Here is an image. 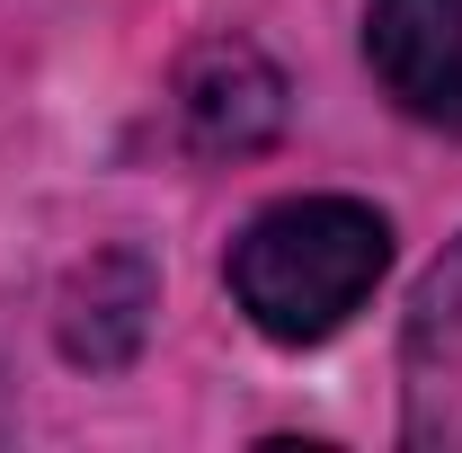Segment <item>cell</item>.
I'll return each instance as SVG.
<instances>
[{
  "instance_id": "7a4b0ae2",
  "label": "cell",
  "mask_w": 462,
  "mask_h": 453,
  "mask_svg": "<svg viewBox=\"0 0 462 453\" xmlns=\"http://www.w3.org/2000/svg\"><path fill=\"white\" fill-rule=\"evenodd\" d=\"M401 445L462 453V231L418 276L401 320Z\"/></svg>"
},
{
  "instance_id": "5b68a950",
  "label": "cell",
  "mask_w": 462,
  "mask_h": 453,
  "mask_svg": "<svg viewBox=\"0 0 462 453\" xmlns=\"http://www.w3.org/2000/svg\"><path fill=\"white\" fill-rule=\"evenodd\" d=\"M152 302H161V276L143 249H98L80 276H71V302H62V347L80 365H125L143 329H152Z\"/></svg>"
},
{
  "instance_id": "277c9868",
  "label": "cell",
  "mask_w": 462,
  "mask_h": 453,
  "mask_svg": "<svg viewBox=\"0 0 462 453\" xmlns=\"http://www.w3.org/2000/svg\"><path fill=\"white\" fill-rule=\"evenodd\" d=\"M178 125L196 152H267L285 134V71L240 36L196 45L178 71Z\"/></svg>"
},
{
  "instance_id": "6da1fadb",
  "label": "cell",
  "mask_w": 462,
  "mask_h": 453,
  "mask_svg": "<svg viewBox=\"0 0 462 453\" xmlns=\"http://www.w3.org/2000/svg\"><path fill=\"white\" fill-rule=\"evenodd\" d=\"M383 267H392V223L356 196H285L223 258L231 302L276 347H320L329 329H346Z\"/></svg>"
},
{
  "instance_id": "3957f363",
  "label": "cell",
  "mask_w": 462,
  "mask_h": 453,
  "mask_svg": "<svg viewBox=\"0 0 462 453\" xmlns=\"http://www.w3.org/2000/svg\"><path fill=\"white\" fill-rule=\"evenodd\" d=\"M365 62L409 116L462 125V0H374Z\"/></svg>"
}]
</instances>
